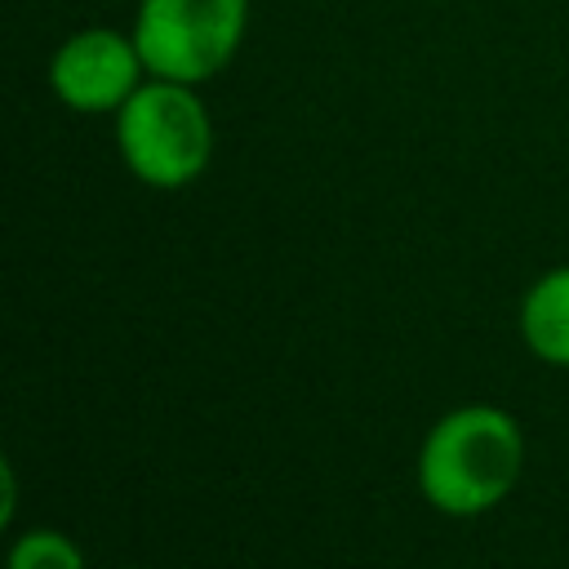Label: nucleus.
<instances>
[{
	"label": "nucleus",
	"instance_id": "4",
	"mask_svg": "<svg viewBox=\"0 0 569 569\" xmlns=\"http://www.w3.org/2000/svg\"><path fill=\"white\" fill-rule=\"evenodd\" d=\"M147 62L138 53L133 31H111V27H84L67 36L53 58H49V89L62 107L80 116H107L120 111L133 89L142 84Z\"/></svg>",
	"mask_w": 569,
	"mask_h": 569
},
{
	"label": "nucleus",
	"instance_id": "1",
	"mask_svg": "<svg viewBox=\"0 0 569 569\" xmlns=\"http://www.w3.org/2000/svg\"><path fill=\"white\" fill-rule=\"evenodd\" d=\"M525 471V431L498 405H462L431 422L418 449V493L445 516L493 511Z\"/></svg>",
	"mask_w": 569,
	"mask_h": 569
},
{
	"label": "nucleus",
	"instance_id": "6",
	"mask_svg": "<svg viewBox=\"0 0 569 569\" xmlns=\"http://www.w3.org/2000/svg\"><path fill=\"white\" fill-rule=\"evenodd\" d=\"M4 569H84L80 547L58 533V529H31L18 533L9 547V565Z\"/></svg>",
	"mask_w": 569,
	"mask_h": 569
},
{
	"label": "nucleus",
	"instance_id": "2",
	"mask_svg": "<svg viewBox=\"0 0 569 569\" xmlns=\"http://www.w3.org/2000/svg\"><path fill=\"white\" fill-rule=\"evenodd\" d=\"M116 147L142 187L178 191L196 182L213 160L209 107L200 102L196 84L151 76L116 111Z\"/></svg>",
	"mask_w": 569,
	"mask_h": 569
},
{
	"label": "nucleus",
	"instance_id": "5",
	"mask_svg": "<svg viewBox=\"0 0 569 569\" xmlns=\"http://www.w3.org/2000/svg\"><path fill=\"white\" fill-rule=\"evenodd\" d=\"M520 338L542 365L569 369V267H551L525 289Z\"/></svg>",
	"mask_w": 569,
	"mask_h": 569
},
{
	"label": "nucleus",
	"instance_id": "7",
	"mask_svg": "<svg viewBox=\"0 0 569 569\" xmlns=\"http://www.w3.org/2000/svg\"><path fill=\"white\" fill-rule=\"evenodd\" d=\"M124 569H129V565H124Z\"/></svg>",
	"mask_w": 569,
	"mask_h": 569
},
{
	"label": "nucleus",
	"instance_id": "3",
	"mask_svg": "<svg viewBox=\"0 0 569 569\" xmlns=\"http://www.w3.org/2000/svg\"><path fill=\"white\" fill-rule=\"evenodd\" d=\"M249 0H138L133 40L147 76L204 84L244 44Z\"/></svg>",
	"mask_w": 569,
	"mask_h": 569
}]
</instances>
